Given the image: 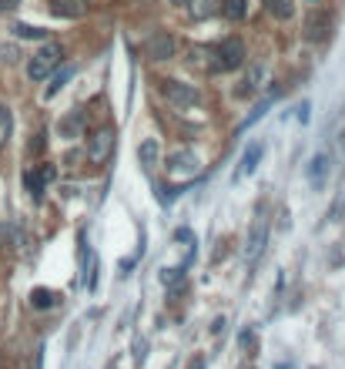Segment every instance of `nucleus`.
Returning a JSON list of instances; mask_svg holds the SVG:
<instances>
[{
	"label": "nucleus",
	"mask_w": 345,
	"mask_h": 369,
	"mask_svg": "<svg viewBox=\"0 0 345 369\" xmlns=\"http://www.w3.org/2000/svg\"><path fill=\"white\" fill-rule=\"evenodd\" d=\"M61 61H64V47H61V44H44V47L30 57V64H27V77H30V81H44L51 71L61 67Z\"/></svg>",
	"instance_id": "obj_1"
},
{
	"label": "nucleus",
	"mask_w": 345,
	"mask_h": 369,
	"mask_svg": "<svg viewBox=\"0 0 345 369\" xmlns=\"http://www.w3.org/2000/svg\"><path fill=\"white\" fill-rule=\"evenodd\" d=\"M211 57H215V61H211L215 71H235V67L245 64V44L238 38H225L215 51H211Z\"/></svg>",
	"instance_id": "obj_2"
},
{
	"label": "nucleus",
	"mask_w": 345,
	"mask_h": 369,
	"mask_svg": "<svg viewBox=\"0 0 345 369\" xmlns=\"http://www.w3.org/2000/svg\"><path fill=\"white\" fill-rule=\"evenodd\" d=\"M165 98L171 104H178V108H194V104L201 101L198 88L185 84V81H165Z\"/></svg>",
	"instance_id": "obj_3"
},
{
	"label": "nucleus",
	"mask_w": 345,
	"mask_h": 369,
	"mask_svg": "<svg viewBox=\"0 0 345 369\" xmlns=\"http://www.w3.org/2000/svg\"><path fill=\"white\" fill-rule=\"evenodd\" d=\"M111 148H115V131L111 127H101V131H94V138L88 144V158L90 161H104L111 154Z\"/></svg>",
	"instance_id": "obj_4"
},
{
	"label": "nucleus",
	"mask_w": 345,
	"mask_h": 369,
	"mask_svg": "<svg viewBox=\"0 0 345 369\" xmlns=\"http://www.w3.org/2000/svg\"><path fill=\"white\" fill-rule=\"evenodd\" d=\"M329 30H332V13L329 11H319V13L308 17V24H305V38L308 40H325L329 38Z\"/></svg>",
	"instance_id": "obj_5"
},
{
	"label": "nucleus",
	"mask_w": 345,
	"mask_h": 369,
	"mask_svg": "<svg viewBox=\"0 0 345 369\" xmlns=\"http://www.w3.org/2000/svg\"><path fill=\"white\" fill-rule=\"evenodd\" d=\"M148 57L151 61H168V57H175V38L171 34H154L151 40H148Z\"/></svg>",
	"instance_id": "obj_6"
},
{
	"label": "nucleus",
	"mask_w": 345,
	"mask_h": 369,
	"mask_svg": "<svg viewBox=\"0 0 345 369\" xmlns=\"http://www.w3.org/2000/svg\"><path fill=\"white\" fill-rule=\"evenodd\" d=\"M329 168H332V161H329V154L319 152L312 161H308V185L312 188H325V178H329Z\"/></svg>",
	"instance_id": "obj_7"
},
{
	"label": "nucleus",
	"mask_w": 345,
	"mask_h": 369,
	"mask_svg": "<svg viewBox=\"0 0 345 369\" xmlns=\"http://www.w3.org/2000/svg\"><path fill=\"white\" fill-rule=\"evenodd\" d=\"M262 154H265V144H262V141H252V144H248V152L242 154V165H238V171H235V178H248V175L258 168Z\"/></svg>",
	"instance_id": "obj_8"
},
{
	"label": "nucleus",
	"mask_w": 345,
	"mask_h": 369,
	"mask_svg": "<svg viewBox=\"0 0 345 369\" xmlns=\"http://www.w3.org/2000/svg\"><path fill=\"white\" fill-rule=\"evenodd\" d=\"M57 131H61V138H77V135L84 131V111L74 108L71 115H64L61 118V125H57Z\"/></svg>",
	"instance_id": "obj_9"
},
{
	"label": "nucleus",
	"mask_w": 345,
	"mask_h": 369,
	"mask_svg": "<svg viewBox=\"0 0 345 369\" xmlns=\"http://www.w3.org/2000/svg\"><path fill=\"white\" fill-rule=\"evenodd\" d=\"M171 171L175 175H194L198 171V154H192V152H178V154H171Z\"/></svg>",
	"instance_id": "obj_10"
},
{
	"label": "nucleus",
	"mask_w": 345,
	"mask_h": 369,
	"mask_svg": "<svg viewBox=\"0 0 345 369\" xmlns=\"http://www.w3.org/2000/svg\"><path fill=\"white\" fill-rule=\"evenodd\" d=\"M265 245V215H255V222H252V232H248V259H255L258 249Z\"/></svg>",
	"instance_id": "obj_11"
},
{
	"label": "nucleus",
	"mask_w": 345,
	"mask_h": 369,
	"mask_svg": "<svg viewBox=\"0 0 345 369\" xmlns=\"http://www.w3.org/2000/svg\"><path fill=\"white\" fill-rule=\"evenodd\" d=\"M84 4H88V0H51V11L57 13V17H67V21H71V17H81V13L88 11Z\"/></svg>",
	"instance_id": "obj_12"
},
{
	"label": "nucleus",
	"mask_w": 345,
	"mask_h": 369,
	"mask_svg": "<svg viewBox=\"0 0 345 369\" xmlns=\"http://www.w3.org/2000/svg\"><path fill=\"white\" fill-rule=\"evenodd\" d=\"M71 77H74V67H61V71H57V74L51 77V84L44 88V101H51V98H57V91L64 88V84L71 81Z\"/></svg>",
	"instance_id": "obj_13"
},
{
	"label": "nucleus",
	"mask_w": 345,
	"mask_h": 369,
	"mask_svg": "<svg viewBox=\"0 0 345 369\" xmlns=\"http://www.w3.org/2000/svg\"><path fill=\"white\" fill-rule=\"evenodd\" d=\"M262 4H265V11H269L275 21H288V17H292V11H295L292 0H262Z\"/></svg>",
	"instance_id": "obj_14"
},
{
	"label": "nucleus",
	"mask_w": 345,
	"mask_h": 369,
	"mask_svg": "<svg viewBox=\"0 0 345 369\" xmlns=\"http://www.w3.org/2000/svg\"><path fill=\"white\" fill-rule=\"evenodd\" d=\"M221 13H225L228 21H245V13H248V0H221Z\"/></svg>",
	"instance_id": "obj_15"
},
{
	"label": "nucleus",
	"mask_w": 345,
	"mask_h": 369,
	"mask_svg": "<svg viewBox=\"0 0 345 369\" xmlns=\"http://www.w3.org/2000/svg\"><path fill=\"white\" fill-rule=\"evenodd\" d=\"M30 306L34 309H54L57 306V293H51V289H34V293H30Z\"/></svg>",
	"instance_id": "obj_16"
},
{
	"label": "nucleus",
	"mask_w": 345,
	"mask_h": 369,
	"mask_svg": "<svg viewBox=\"0 0 345 369\" xmlns=\"http://www.w3.org/2000/svg\"><path fill=\"white\" fill-rule=\"evenodd\" d=\"M188 13H192L194 21H205V17L215 13V0H192L188 4Z\"/></svg>",
	"instance_id": "obj_17"
},
{
	"label": "nucleus",
	"mask_w": 345,
	"mask_h": 369,
	"mask_svg": "<svg viewBox=\"0 0 345 369\" xmlns=\"http://www.w3.org/2000/svg\"><path fill=\"white\" fill-rule=\"evenodd\" d=\"M138 158H141V165H144V168H151L154 161H158V144H154V138L141 141V148H138Z\"/></svg>",
	"instance_id": "obj_18"
},
{
	"label": "nucleus",
	"mask_w": 345,
	"mask_h": 369,
	"mask_svg": "<svg viewBox=\"0 0 345 369\" xmlns=\"http://www.w3.org/2000/svg\"><path fill=\"white\" fill-rule=\"evenodd\" d=\"M11 131H13V121H11V111L0 104V148L11 141Z\"/></svg>",
	"instance_id": "obj_19"
},
{
	"label": "nucleus",
	"mask_w": 345,
	"mask_h": 369,
	"mask_svg": "<svg viewBox=\"0 0 345 369\" xmlns=\"http://www.w3.org/2000/svg\"><path fill=\"white\" fill-rule=\"evenodd\" d=\"M13 34H17V38H27V40H44V38H47V30L30 27V24H17V27H13Z\"/></svg>",
	"instance_id": "obj_20"
},
{
	"label": "nucleus",
	"mask_w": 345,
	"mask_h": 369,
	"mask_svg": "<svg viewBox=\"0 0 345 369\" xmlns=\"http://www.w3.org/2000/svg\"><path fill=\"white\" fill-rule=\"evenodd\" d=\"M262 77H265V67H262V64H255V67L248 71V77H245V88H242V94H252V91L258 88V81H262Z\"/></svg>",
	"instance_id": "obj_21"
},
{
	"label": "nucleus",
	"mask_w": 345,
	"mask_h": 369,
	"mask_svg": "<svg viewBox=\"0 0 345 369\" xmlns=\"http://www.w3.org/2000/svg\"><path fill=\"white\" fill-rule=\"evenodd\" d=\"M24 185H27V191H30L34 198H40V195H44V181H40L37 171H27V175H24Z\"/></svg>",
	"instance_id": "obj_22"
},
{
	"label": "nucleus",
	"mask_w": 345,
	"mask_h": 369,
	"mask_svg": "<svg viewBox=\"0 0 345 369\" xmlns=\"http://www.w3.org/2000/svg\"><path fill=\"white\" fill-rule=\"evenodd\" d=\"M37 175H40V181H44V185H51V181L57 178V168H54L51 161H44V165L37 168Z\"/></svg>",
	"instance_id": "obj_23"
},
{
	"label": "nucleus",
	"mask_w": 345,
	"mask_h": 369,
	"mask_svg": "<svg viewBox=\"0 0 345 369\" xmlns=\"http://www.w3.org/2000/svg\"><path fill=\"white\" fill-rule=\"evenodd\" d=\"M178 279H185V272H181V268H165V272H161V282H168V285H175Z\"/></svg>",
	"instance_id": "obj_24"
},
{
	"label": "nucleus",
	"mask_w": 345,
	"mask_h": 369,
	"mask_svg": "<svg viewBox=\"0 0 345 369\" xmlns=\"http://www.w3.org/2000/svg\"><path fill=\"white\" fill-rule=\"evenodd\" d=\"M148 356V339H134V363H144Z\"/></svg>",
	"instance_id": "obj_25"
},
{
	"label": "nucleus",
	"mask_w": 345,
	"mask_h": 369,
	"mask_svg": "<svg viewBox=\"0 0 345 369\" xmlns=\"http://www.w3.org/2000/svg\"><path fill=\"white\" fill-rule=\"evenodd\" d=\"M0 61H17V51H13V47H0Z\"/></svg>",
	"instance_id": "obj_26"
},
{
	"label": "nucleus",
	"mask_w": 345,
	"mask_h": 369,
	"mask_svg": "<svg viewBox=\"0 0 345 369\" xmlns=\"http://www.w3.org/2000/svg\"><path fill=\"white\" fill-rule=\"evenodd\" d=\"M188 369H205V356H201V353L192 356V359H188Z\"/></svg>",
	"instance_id": "obj_27"
},
{
	"label": "nucleus",
	"mask_w": 345,
	"mask_h": 369,
	"mask_svg": "<svg viewBox=\"0 0 345 369\" xmlns=\"http://www.w3.org/2000/svg\"><path fill=\"white\" fill-rule=\"evenodd\" d=\"M21 0H0V13H7V11H13Z\"/></svg>",
	"instance_id": "obj_28"
},
{
	"label": "nucleus",
	"mask_w": 345,
	"mask_h": 369,
	"mask_svg": "<svg viewBox=\"0 0 345 369\" xmlns=\"http://www.w3.org/2000/svg\"><path fill=\"white\" fill-rule=\"evenodd\" d=\"M175 239H178V242H192V232H188V229H178V232H175Z\"/></svg>",
	"instance_id": "obj_29"
},
{
	"label": "nucleus",
	"mask_w": 345,
	"mask_h": 369,
	"mask_svg": "<svg viewBox=\"0 0 345 369\" xmlns=\"http://www.w3.org/2000/svg\"><path fill=\"white\" fill-rule=\"evenodd\" d=\"M242 346L245 349H252V346H255V336H252V332H242Z\"/></svg>",
	"instance_id": "obj_30"
},
{
	"label": "nucleus",
	"mask_w": 345,
	"mask_h": 369,
	"mask_svg": "<svg viewBox=\"0 0 345 369\" xmlns=\"http://www.w3.org/2000/svg\"><path fill=\"white\" fill-rule=\"evenodd\" d=\"M171 4H175V7H188L192 0H171Z\"/></svg>",
	"instance_id": "obj_31"
}]
</instances>
